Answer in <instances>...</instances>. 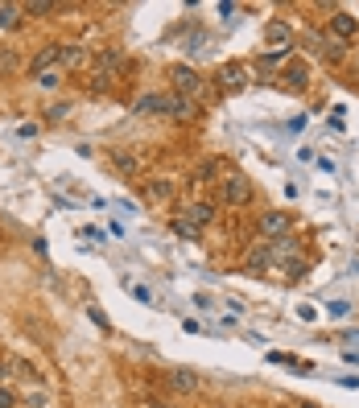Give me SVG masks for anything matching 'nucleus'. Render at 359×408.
Returning a JSON list of instances; mask_svg holds the SVG:
<instances>
[{
	"label": "nucleus",
	"instance_id": "4be33fe9",
	"mask_svg": "<svg viewBox=\"0 0 359 408\" xmlns=\"http://www.w3.org/2000/svg\"><path fill=\"white\" fill-rule=\"evenodd\" d=\"M174 231H178L182 239H198V227H194V223H186L182 215H178V219H174Z\"/></svg>",
	"mask_w": 359,
	"mask_h": 408
},
{
	"label": "nucleus",
	"instance_id": "7ed1b4c3",
	"mask_svg": "<svg viewBox=\"0 0 359 408\" xmlns=\"http://www.w3.org/2000/svg\"><path fill=\"white\" fill-rule=\"evenodd\" d=\"M170 83H174V95H186V99H198V95H203V87H207V83H203V75H198V70H194V66H170Z\"/></svg>",
	"mask_w": 359,
	"mask_h": 408
},
{
	"label": "nucleus",
	"instance_id": "6ab92c4d",
	"mask_svg": "<svg viewBox=\"0 0 359 408\" xmlns=\"http://www.w3.org/2000/svg\"><path fill=\"white\" fill-rule=\"evenodd\" d=\"M112 165H116V169H120V174H129V178H133L136 169H140V161H136L133 153H120V149H116V153H112Z\"/></svg>",
	"mask_w": 359,
	"mask_h": 408
},
{
	"label": "nucleus",
	"instance_id": "a211bd4d",
	"mask_svg": "<svg viewBox=\"0 0 359 408\" xmlns=\"http://www.w3.org/2000/svg\"><path fill=\"white\" fill-rule=\"evenodd\" d=\"M227 169H224V161H203L198 169H194V181H219Z\"/></svg>",
	"mask_w": 359,
	"mask_h": 408
},
{
	"label": "nucleus",
	"instance_id": "a878e982",
	"mask_svg": "<svg viewBox=\"0 0 359 408\" xmlns=\"http://www.w3.org/2000/svg\"><path fill=\"white\" fill-rule=\"evenodd\" d=\"M66 112H71V107H66V103H54V107H50V112H45V116H50V120H62V116H66Z\"/></svg>",
	"mask_w": 359,
	"mask_h": 408
},
{
	"label": "nucleus",
	"instance_id": "c756f323",
	"mask_svg": "<svg viewBox=\"0 0 359 408\" xmlns=\"http://www.w3.org/2000/svg\"><path fill=\"white\" fill-rule=\"evenodd\" d=\"M145 408H170V405H145Z\"/></svg>",
	"mask_w": 359,
	"mask_h": 408
},
{
	"label": "nucleus",
	"instance_id": "f257e3e1",
	"mask_svg": "<svg viewBox=\"0 0 359 408\" xmlns=\"http://www.w3.org/2000/svg\"><path fill=\"white\" fill-rule=\"evenodd\" d=\"M124 75H129V58L120 50H99L91 58V87L108 91V87H116Z\"/></svg>",
	"mask_w": 359,
	"mask_h": 408
},
{
	"label": "nucleus",
	"instance_id": "20e7f679",
	"mask_svg": "<svg viewBox=\"0 0 359 408\" xmlns=\"http://www.w3.org/2000/svg\"><path fill=\"white\" fill-rule=\"evenodd\" d=\"M215 83H219V91L235 95V91H244L248 83H252V75H248V66H244V62H224V66L215 70Z\"/></svg>",
	"mask_w": 359,
	"mask_h": 408
},
{
	"label": "nucleus",
	"instance_id": "bb28decb",
	"mask_svg": "<svg viewBox=\"0 0 359 408\" xmlns=\"http://www.w3.org/2000/svg\"><path fill=\"white\" fill-rule=\"evenodd\" d=\"M13 66H17V58H13V54H0V75H8Z\"/></svg>",
	"mask_w": 359,
	"mask_h": 408
},
{
	"label": "nucleus",
	"instance_id": "f8f14e48",
	"mask_svg": "<svg viewBox=\"0 0 359 408\" xmlns=\"http://www.w3.org/2000/svg\"><path fill=\"white\" fill-rule=\"evenodd\" d=\"M265 38H269V45H272V50L289 54V45H293V25H285V21H269Z\"/></svg>",
	"mask_w": 359,
	"mask_h": 408
},
{
	"label": "nucleus",
	"instance_id": "cd10ccee",
	"mask_svg": "<svg viewBox=\"0 0 359 408\" xmlns=\"http://www.w3.org/2000/svg\"><path fill=\"white\" fill-rule=\"evenodd\" d=\"M17 136H21V140H29V136H38V124H21V128H17Z\"/></svg>",
	"mask_w": 359,
	"mask_h": 408
},
{
	"label": "nucleus",
	"instance_id": "412c9836",
	"mask_svg": "<svg viewBox=\"0 0 359 408\" xmlns=\"http://www.w3.org/2000/svg\"><path fill=\"white\" fill-rule=\"evenodd\" d=\"M54 8H58L54 0H34V4H25V13H29V17H45V13H54Z\"/></svg>",
	"mask_w": 359,
	"mask_h": 408
},
{
	"label": "nucleus",
	"instance_id": "aec40b11",
	"mask_svg": "<svg viewBox=\"0 0 359 408\" xmlns=\"http://www.w3.org/2000/svg\"><path fill=\"white\" fill-rule=\"evenodd\" d=\"M21 13L25 8H17V4H0V29H17L21 25Z\"/></svg>",
	"mask_w": 359,
	"mask_h": 408
},
{
	"label": "nucleus",
	"instance_id": "0eeeda50",
	"mask_svg": "<svg viewBox=\"0 0 359 408\" xmlns=\"http://www.w3.org/2000/svg\"><path fill=\"white\" fill-rule=\"evenodd\" d=\"M54 66L62 70V45H42V50L29 58V70H34V75H50Z\"/></svg>",
	"mask_w": 359,
	"mask_h": 408
},
{
	"label": "nucleus",
	"instance_id": "5701e85b",
	"mask_svg": "<svg viewBox=\"0 0 359 408\" xmlns=\"http://www.w3.org/2000/svg\"><path fill=\"white\" fill-rule=\"evenodd\" d=\"M38 79H42V87H45V91H54L58 83H62V70H50V75H38Z\"/></svg>",
	"mask_w": 359,
	"mask_h": 408
},
{
	"label": "nucleus",
	"instance_id": "1a4fd4ad",
	"mask_svg": "<svg viewBox=\"0 0 359 408\" xmlns=\"http://www.w3.org/2000/svg\"><path fill=\"white\" fill-rule=\"evenodd\" d=\"M170 116L178 124H194L198 120V99H186V95H170Z\"/></svg>",
	"mask_w": 359,
	"mask_h": 408
},
{
	"label": "nucleus",
	"instance_id": "ddd939ff",
	"mask_svg": "<svg viewBox=\"0 0 359 408\" xmlns=\"http://www.w3.org/2000/svg\"><path fill=\"white\" fill-rule=\"evenodd\" d=\"M170 388H174V392H182V396H194V392H198V371H190V367L170 371Z\"/></svg>",
	"mask_w": 359,
	"mask_h": 408
},
{
	"label": "nucleus",
	"instance_id": "423d86ee",
	"mask_svg": "<svg viewBox=\"0 0 359 408\" xmlns=\"http://www.w3.org/2000/svg\"><path fill=\"white\" fill-rule=\"evenodd\" d=\"M293 231V215H285V211H265L261 215V235L265 239H285Z\"/></svg>",
	"mask_w": 359,
	"mask_h": 408
},
{
	"label": "nucleus",
	"instance_id": "39448f33",
	"mask_svg": "<svg viewBox=\"0 0 359 408\" xmlns=\"http://www.w3.org/2000/svg\"><path fill=\"white\" fill-rule=\"evenodd\" d=\"M269 248H272V260L289 269V276H302V272H306V264H298V239L285 235V239H272Z\"/></svg>",
	"mask_w": 359,
	"mask_h": 408
},
{
	"label": "nucleus",
	"instance_id": "f03ea898",
	"mask_svg": "<svg viewBox=\"0 0 359 408\" xmlns=\"http://www.w3.org/2000/svg\"><path fill=\"white\" fill-rule=\"evenodd\" d=\"M248 206L252 202V181L244 178V174H224V178L215 181V206Z\"/></svg>",
	"mask_w": 359,
	"mask_h": 408
},
{
	"label": "nucleus",
	"instance_id": "b1692460",
	"mask_svg": "<svg viewBox=\"0 0 359 408\" xmlns=\"http://www.w3.org/2000/svg\"><path fill=\"white\" fill-rule=\"evenodd\" d=\"M87 314H91V322H95V326H103V330H108V317H103V310H99V305H91Z\"/></svg>",
	"mask_w": 359,
	"mask_h": 408
},
{
	"label": "nucleus",
	"instance_id": "9b49d317",
	"mask_svg": "<svg viewBox=\"0 0 359 408\" xmlns=\"http://www.w3.org/2000/svg\"><path fill=\"white\" fill-rule=\"evenodd\" d=\"M182 219H186V223H194V227H198V231H203V227H207V223H211V219H215V202H207V198H198V202H190V206L182 211Z\"/></svg>",
	"mask_w": 359,
	"mask_h": 408
},
{
	"label": "nucleus",
	"instance_id": "f3484780",
	"mask_svg": "<svg viewBox=\"0 0 359 408\" xmlns=\"http://www.w3.org/2000/svg\"><path fill=\"white\" fill-rule=\"evenodd\" d=\"M136 112H140V116H149V112H166V116H170V95H145V99L136 103Z\"/></svg>",
	"mask_w": 359,
	"mask_h": 408
},
{
	"label": "nucleus",
	"instance_id": "c85d7f7f",
	"mask_svg": "<svg viewBox=\"0 0 359 408\" xmlns=\"http://www.w3.org/2000/svg\"><path fill=\"white\" fill-rule=\"evenodd\" d=\"M298 408H318V405H310V400H302V405H298Z\"/></svg>",
	"mask_w": 359,
	"mask_h": 408
},
{
	"label": "nucleus",
	"instance_id": "6e6552de",
	"mask_svg": "<svg viewBox=\"0 0 359 408\" xmlns=\"http://www.w3.org/2000/svg\"><path fill=\"white\" fill-rule=\"evenodd\" d=\"M330 38H339V42L347 45L351 38H359V21L351 13H335V17H330Z\"/></svg>",
	"mask_w": 359,
	"mask_h": 408
},
{
	"label": "nucleus",
	"instance_id": "9d476101",
	"mask_svg": "<svg viewBox=\"0 0 359 408\" xmlns=\"http://www.w3.org/2000/svg\"><path fill=\"white\" fill-rule=\"evenodd\" d=\"M281 83H285L289 91L310 87V70H306V62H285V66H281Z\"/></svg>",
	"mask_w": 359,
	"mask_h": 408
},
{
	"label": "nucleus",
	"instance_id": "2eb2a0df",
	"mask_svg": "<svg viewBox=\"0 0 359 408\" xmlns=\"http://www.w3.org/2000/svg\"><path fill=\"white\" fill-rule=\"evenodd\" d=\"M145 198H149V202H170V198H174V181H166V178L145 181Z\"/></svg>",
	"mask_w": 359,
	"mask_h": 408
},
{
	"label": "nucleus",
	"instance_id": "dca6fc26",
	"mask_svg": "<svg viewBox=\"0 0 359 408\" xmlns=\"http://www.w3.org/2000/svg\"><path fill=\"white\" fill-rule=\"evenodd\" d=\"M87 66V50L83 45H62V70H79Z\"/></svg>",
	"mask_w": 359,
	"mask_h": 408
},
{
	"label": "nucleus",
	"instance_id": "393cba45",
	"mask_svg": "<svg viewBox=\"0 0 359 408\" xmlns=\"http://www.w3.org/2000/svg\"><path fill=\"white\" fill-rule=\"evenodd\" d=\"M0 408H17V396L8 388H0Z\"/></svg>",
	"mask_w": 359,
	"mask_h": 408
},
{
	"label": "nucleus",
	"instance_id": "4468645a",
	"mask_svg": "<svg viewBox=\"0 0 359 408\" xmlns=\"http://www.w3.org/2000/svg\"><path fill=\"white\" fill-rule=\"evenodd\" d=\"M269 264H272V248H269V243H256V248L244 256V269H248V272H265Z\"/></svg>",
	"mask_w": 359,
	"mask_h": 408
}]
</instances>
